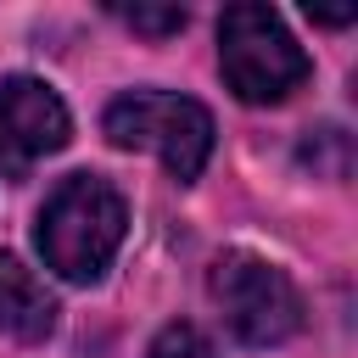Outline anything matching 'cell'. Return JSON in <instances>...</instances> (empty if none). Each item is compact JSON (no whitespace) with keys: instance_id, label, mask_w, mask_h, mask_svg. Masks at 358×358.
Masks as SVG:
<instances>
[{"instance_id":"277c9868","label":"cell","mask_w":358,"mask_h":358,"mask_svg":"<svg viewBox=\"0 0 358 358\" xmlns=\"http://www.w3.org/2000/svg\"><path fill=\"white\" fill-rule=\"evenodd\" d=\"M207 285H213V302H218L229 336L246 341V347H280V341L296 336V324H302V296H296V285H291L274 263H263V257H252V252H224V257L213 263V280H207Z\"/></svg>"},{"instance_id":"5b68a950","label":"cell","mask_w":358,"mask_h":358,"mask_svg":"<svg viewBox=\"0 0 358 358\" xmlns=\"http://www.w3.org/2000/svg\"><path fill=\"white\" fill-rule=\"evenodd\" d=\"M67 106L39 78H0V168L22 173L67 145Z\"/></svg>"},{"instance_id":"52a82bcc","label":"cell","mask_w":358,"mask_h":358,"mask_svg":"<svg viewBox=\"0 0 358 358\" xmlns=\"http://www.w3.org/2000/svg\"><path fill=\"white\" fill-rule=\"evenodd\" d=\"M302 162H308L313 173H324V179H347V168H352V140H347L341 129H313V134L302 140Z\"/></svg>"},{"instance_id":"8992f818","label":"cell","mask_w":358,"mask_h":358,"mask_svg":"<svg viewBox=\"0 0 358 358\" xmlns=\"http://www.w3.org/2000/svg\"><path fill=\"white\" fill-rule=\"evenodd\" d=\"M50 330H56V296L45 291V280L22 257L0 252V336L6 341H45Z\"/></svg>"},{"instance_id":"9c48e42d","label":"cell","mask_w":358,"mask_h":358,"mask_svg":"<svg viewBox=\"0 0 358 358\" xmlns=\"http://www.w3.org/2000/svg\"><path fill=\"white\" fill-rule=\"evenodd\" d=\"M145 358H218V352L207 347V336H201L196 324H168V330L151 341Z\"/></svg>"},{"instance_id":"6da1fadb","label":"cell","mask_w":358,"mask_h":358,"mask_svg":"<svg viewBox=\"0 0 358 358\" xmlns=\"http://www.w3.org/2000/svg\"><path fill=\"white\" fill-rule=\"evenodd\" d=\"M123 224H129V207L101 173H67L45 196L34 241H39L45 268L84 285V280H101V268L123 246Z\"/></svg>"},{"instance_id":"3957f363","label":"cell","mask_w":358,"mask_h":358,"mask_svg":"<svg viewBox=\"0 0 358 358\" xmlns=\"http://www.w3.org/2000/svg\"><path fill=\"white\" fill-rule=\"evenodd\" d=\"M218 67L224 84L252 106H274L308 78L302 45L268 6H229L218 17Z\"/></svg>"},{"instance_id":"ba28073f","label":"cell","mask_w":358,"mask_h":358,"mask_svg":"<svg viewBox=\"0 0 358 358\" xmlns=\"http://www.w3.org/2000/svg\"><path fill=\"white\" fill-rule=\"evenodd\" d=\"M112 17H123L134 34H151V39L185 28V6H112Z\"/></svg>"},{"instance_id":"7a4b0ae2","label":"cell","mask_w":358,"mask_h":358,"mask_svg":"<svg viewBox=\"0 0 358 358\" xmlns=\"http://www.w3.org/2000/svg\"><path fill=\"white\" fill-rule=\"evenodd\" d=\"M106 140L123 151H157L173 179H196L213 157V112L173 90H129L106 106Z\"/></svg>"}]
</instances>
